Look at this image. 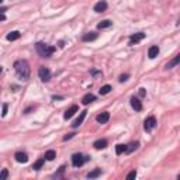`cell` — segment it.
Here are the masks:
<instances>
[{
  "label": "cell",
  "instance_id": "32",
  "mask_svg": "<svg viewBox=\"0 0 180 180\" xmlns=\"http://www.w3.org/2000/svg\"><path fill=\"white\" fill-rule=\"evenodd\" d=\"M145 94H146V91H145V89H139V96H145Z\"/></svg>",
  "mask_w": 180,
  "mask_h": 180
},
{
  "label": "cell",
  "instance_id": "34",
  "mask_svg": "<svg viewBox=\"0 0 180 180\" xmlns=\"http://www.w3.org/2000/svg\"><path fill=\"white\" fill-rule=\"evenodd\" d=\"M52 99H54V100H61V99H64V97L62 96H52Z\"/></svg>",
  "mask_w": 180,
  "mask_h": 180
},
{
  "label": "cell",
  "instance_id": "14",
  "mask_svg": "<svg viewBox=\"0 0 180 180\" xmlns=\"http://www.w3.org/2000/svg\"><path fill=\"white\" fill-rule=\"evenodd\" d=\"M94 100H96V96H94V94H91V93H87L86 96H83L82 103H83L84 106H87V104H90L91 101H94Z\"/></svg>",
  "mask_w": 180,
  "mask_h": 180
},
{
  "label": "cell",
  "instance_id": "12",
  "mask_svg": "<svg viewBox=\"0 0 180 180\" xmlns=\"http://www.w3.org/2000/svg\"><path fill=\"white\" fill-rule=\"evenodd\" d=\"M158 54H159V46H156V45L151 46V48L148 49V56H149V59H155L156 56H158Z\"/></svg>",
  "mask_w": 180,
  "mask_h": 180
},
{
  "label": "cell",
  "instance_id": "6",
  "mask_svg": "<svg viewBox=\"0 0 180 180\" xmlns=\"http://www.w3.org/2000/svg\"><path fill=\"white\" fill-rule=\"evenodd\" d=\"M155 125H156V118L152 116L148 117V118L145 120V124H144V127H145L146 131H152V129L155 128Z\"/></svg>",
  "mask_w": 180,
  "mask_h": 180
},
{
  "label": "cell",
  "instance_id": "21",
  "mask_svg": "<svg viewBox=\"0 0 180 180\" xmlns=\"http://www.w3.org/2000/svg\"><path fill=\"white\" fill-rule=\"evenodd\" d=\"M45 159H46V161H54V159H55V158H56V154H55V151H46V152H45V156H44Z\"/></svg>",
  "mask_w": 180,
  "mask_h": 180
},
{
  "label": "cell",
  "instance_id": "1",
  "mask_svg": "<svg viewBox=\"0 0 180 180\" xmlns=\"http://www.w3.org/2000/svg\"><path fill=\"white\" fill-rule=\"evenodd\" d=\"M14 69H16V73H17V76L20 79L28 80V77H30V66L27 64V61H24V59L16 61L14 62Z\"/></svg>",
  "mask_w": 180,
  "mask_h": 180
},
{
  "label": "cell",
  "instance_id": "20",
  "mask_svg": "<svg viewBox=\"0 0 180 180\" xmlns=\"http://www.w3.org/2000/svg\"><path fill=\"white\" fill-rule=\"evenodd\" d=\"M101 174V169H94V170H91L90 173H87V177L89 179H96Z\"/></svg>",
  "mask_w": 180,
  "mask_h": 180
},
{
  "label": "cell",
  "instance_id": "23",
  "mask_svg": "<svg viewBox=\"0 0 180 180\" xmlns=\"http://www.w3.org/2000/svg\"><path fill=\"white\" fill-rule=\"evenodd\" d=\"M44 162H45V159H38V161L32 165V169H34V170H39V169L42 167V165H44Z\"/></svg>",
  "mask_w": 180,
  "mask_h": 180
},
{
  "label": "cell",
  "instance_id": "31",
  "mask_svg": "<svg viewBox=\"0 0 180 180\" xmlns=\"http://www.w3.org/2000/svg\"><path fill=\"white\" fill-rule=\"evenodd\" d=\"M73 132H72V134H68V135H65L64 136V141H68V139H71V138H73Z\"/></svg>",
  "mask_w": 180,
  "mask_h": 180
},
{
  "label": "cell",
  "instance_id": "15",
  "mask_svg": "<svg viewBox=\"0 0 180 180\" xmlns=\"http://www.w3.org/2000/svg\"><path fill=\"white\" fill-rule=\"evenodd\" d=\"M131 106H132V109H134L135 111H141L142 110V103L138 99H135V97L131 99Z\"/></svg>",
  "mask_w": 180,
  "mask_h": 180
},
{
  "label": "cell",
  "instance_id": "33",
  "mask_svg": "<svg viewBox=\"0 0 180 180\" xmlns=\"http://www.w3.org/2000/svg\"><path fill=\"white\" fill-rule=\"evenodd\" d=\"M91 73H93L94 76H99V75H101V72H99V71H93Z\"/></svg>",
  "mask_w": 180,
  "mask_h": 180
},
{
  "label": "cell",
  "instance_id": "24",
  "mask_svg": "<svg viewBox=\"0 0 180 180\" xmlns=\"http://www.w3.org/2000/svg\"><path fill=\"white\" fill-rule=\"evenodd\" d=\"M110 90H111V86L110 84H106V86H103L101 89H100V94H109L110 93Z\"/></svg>",
  "mask_w": 180,
  "mask_h": 180
},
{
  "label": "cell",
  "instance_id": "29",
  "mask_svg": "<svg viewBox=\"0 0 180 180\" xmlns=\"http://www.w3.org/2000/svg\"><path fill=\"white\" fill-rule=\"evenodd\" d=\"M128 77H129V75H127V73H125V75H121V76H120V82H125V80H128Z\"/></svg>",
  "mask_w": 180,
  "mask_h": 180
},
{
  "label": "cell",
  "instance_id": "11",
  "mask_svg": "<svg viewBox=\"0 0 180 180\" xmlns=\"http://www.w3.org/2000/svg\"><path fill=\"white\" fill-rule=\"evenodd\" d=\"M179 64H180V54H177L170 62H167L166 66H165V69H172V68H174L176 65H179Z\"/></svg>",
  "mask_w": 180,
  "mask_h": 180
},
{
  "label": "cell",
  "instance_id": "18",
  "mask_svg": "<svg viewBox=\"0 0 180 180\" xmlns=\"http://www.w3.org/2000/svg\"><path fill=\"white\" fill-rule=\"evenodd\" d=\"M113 26V21H110V20H103V21H100L99 24H97V28H100V30H103V28H109V27Z\"/></svg>",
  "mask_w": 180,
  "mask_h": 180
},
{
  "label": "cell",
  "instance_id": "22",
  "mask_svg": "<svg viewBox=\"0 0 180 180\" xmlns=\"http://www.w3.org/2000/svg\"><path fill=\"white\" fill-rule=\"evenodd\" d=\"M124 152H127V145H122V144L117 145V146H116V154L117 155H121V154H124Z\"/></svg>",
  "mask_w": 180,
  "mask_h": 180
},
{
  "label": "cell",
  "instance_id": "2",
  "mask_svg": "<svg viewBox=\"0 0 180 180\" xmlns=\"http://www.w3.org/2000/svg\"><path fill=\"white\" fill-rule=\"evenodd\" d=\"M35 49H37V52L42 58H49L52 54L55 52V46H51V45L44 44V42H37L35 44Z\"/></svg>",
  "mask_w": 180,
  "mask_h": 180
},
{
  "label": "cell",
  "instance_id": "10",
  "mask_svg": "<svg viewBox=\"0 0 180 180\" xmlns=\"http://www.w3.org/2000/svg\"><path fill=\"white\" fill-rule=\"evenodd\" d=\"M109 120H110V113H107V111H104V113H101V114H99L96 117V121L100 122V124H106Z\"/></svg>",
  "mask_w": 180,
  "mask_h": 180
},
{
  "label": "cell",
  "instance_id": "17",
  "mask_svg": "<svg viewBox=\"0 0 180 180\" xmlns=\"http://www.w3.org/2000/svg\"><path fill=\"white\" fill-rule=\"evenodd\" d=\"M97 38V34L96 32H87V34H84L82 39H83L84 42H89V41H94Z\"/></svg>",
  "mask_w": 180,
  "mask_h": 180
},
{
  "label": "cell",
  "instance_id": "25",
  "mask_svg": "<svg viewBox=\"0 0 180 180\" xmlns=\"http://www.w3.org/2000/svg\"><path fill=\"white\" fill-rule=\"evenodd\" d=\"M138 145H139V144H138V142H132V144H129V145H127V152H132V151H134V149H136L138 148Z\"/></svg>",
  "mask_w": 180,
  "mask_h": 180
},
{
  "label": "cell",
  "instance_id": "3",
  "mask_svg": "<svg viewBox=\"0 0 180 180\" xmlns=\"http://www.w3.org/2000/svg\"><path fill=\"white\" fill-rule=\"evenodd\" d=\"M86 162V156H83L82 154H75L72 156V165L75 167H80Z\"/></svg>",
  "mask_w": 180,
  "mask_h": 180
},
{
  "label": "cell",
  "instance_id": "35",
  "mask_svg": "<svg viewBox=\"0 0 180 180\" xmlns=\"http://www.w3.org/2000/svg\"><path fill=\"white\" fill-rule=\"evenodd\" d=\"M177 179H180V174H179V176H177Z\"/></svg>",
  "mask_w": 180,
  "mask_h": 180
},
{
  "label": "cell",
  "instance_id": "9",
  "mask_svg": "<svg viewBox=\"0 0 180 180\" xmlns=\"http://www.w3.org/2000/svg\"><path fill=\"white\" fill-rule=\"evenodd\" d=\"M86 114H87V111H86V110L80 111V116H79V117L76 118V120H75V122L72 124V127H73V128H77V127H79V125H80V124L83 122L84 118H86Z\"/></svg>",
  "mask_w": 180,
  "mask_h": 180
},
{
  "label": "cell",
  "instance_id": "7",
  "mask_svg": "<svg viewBox=\"0 0 180 180\" xmlns=\"http://www.w3.org/2000/svg\"><path fill=\"white\" fill-rule=\"evenodd\" d=\"M107 6H109V4H107L106 0H100L99 3L94 4V11H96V13H103V11L107 10Z\"/></svg>",
  "mask_w": 180,
  "mask_h": 180
},
{
  "label": "cell",
  "instance_id": "30",
  "mask_svg": "<svg viewBox=\"0 0 180 180\" xmlns=\"http://www.w3.org/2000/svg\"><path fill=\"white\" fill-rule=\"evenodd\" d=\"M7 107H9V106H7L6 103L3 104V113H1V117H6V114H7Z\"/></svg>",
  "mask_w": 180,
  "mask_h": 180
},
{
  "label": "cell",
  "instance_id": "28",
  "mask_svg": "<svg viewBox=\"0 0 180 180\" xmlns=\"http://www.w3.org/2000/svg\"><path fill=\"white\" fill-rule=\"evenodd\" d=\"M7 176H9V172H7V169H3V170H1V176H0V179H1V180H6Z\"/></svg>",
  "mask_w": 180,
  "mask_h": 180
},
{
  "label": "cell",
  "instance_id": "8",
  "mask_svg": "<svg viewBox=\"0 0 180 180\" xmlns=\"http://www.w3.org/2000/svg\"><path fill=\"white\" fill-rule=\"evenodd\" d=\"M77 106H71L69 109L65 111V114H64V118L65 120H69V118H72V117L75 116V113H77Z\"/></svg>",
  "mask_w": 180,
  "mask_h": 180
},
{
  "label": "cell",
  "instance_id": "5",
  "mask_svg": "<svg viewBox=\"0 0 180 180\" xmlns=\"http://www.w3.org/2000/svg\"><path fill=\"white\" fill-rule=\"evenodd\" d=\"M145 38V34L144 32H136V34H132L129 37V45H134V44H138L139 41Z\"/></svg>",
  "mask_w": 180,
  "mask_h": 180
},
{
  "label": "cell",
  "instance_id": "19",
  "mask_svg": "<svg viewBox=\"0 0 180 180\" xmlns=\"http://www.w3.org/2000/svg\"><path fill=\"white\" fill-rule=\"evenodd\" d=\"M20 37H21V34H20L19 31H11V32H9L7 39H9V41H16V39H19Z\"/></svg>",
  "mask_w": 180,
  "mask_h": 180
},
{
  "label": "cell",
  "instance_id": "26",
  "mask_svg": "<svg viewBox=\"0 0 180 180\" xmlns=\"http://www.w3.org/2000/svg\"><path fill=\"white\" fill-rule=\"evenodd\" d=\"M136 177V172L135 170H132V172H129L128 174H127V180H132Z\"/></svg>",
  "mask_w": 180,
  "mask_h": 180
},
{
  "label": "cell",
  "instance_id": "16",
  "mask_svg": "<svg viewBox=\"0 0 180 180\" xmlns=\"http://www.w3.org/2000/svg\"><path fill=\"white\" fill-rule=\"evenodd\" d=\"M93 146L96 149H104V148H107V141L106 139H97V141H94Z\"/></svg>",
  "mask_w": 180,
  "mask_h": 180
},
{
  "label": "cell",
  "instance_id": "4",
  "mask_svg": "<svg viewBox=\"0 0 180 180\" xmlns=\"http://www.w3.org/2000/svg\"><path fill=\"white\" fill-rule=\"evenodd\" d=\"M38 76L41 77V80L42 82H48L49 79H51V72L48 68H45V66H41L38 69Z\"/></svg>",
  "mask_w": 180,
  "mask_h": 180
},
{
  "label": "cell",
  "instance_id": "27",
  "mask_svg": "<svg viewBox=\"0 0 180 180\" xmlns=\"http://www.w3.org/2000/svg\"><path fill=\"white\" fill-rule=\"evenodd\" d=\"M65 169H66L65 166H61V169H59V172H58V173H55V174H54V177H56V179H58V177H61V176H62V173L65 172Z\"/></svg>",
  "mask_w": 180,
  "mask_h": 180
},
{
  "label": "cell",
  "instance_id": "13",
  "mask_svg": "<svg viewBox=\"0 0 180 180\" xmlns=\"http://www.w3.org/2000/svg\"><path fill=\"white\" fill-rule=\"evenodd\" d=\"M14 158H16V161L20 162V163H26V162L28 161V156H27V154H24V152H17V154L14 155Z\"/></svg>",
  "mask_w": 180,
  "mask_h": 180
}]
</instances>
